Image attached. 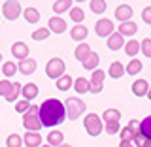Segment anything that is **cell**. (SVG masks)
Here are the masks:
<instances>
[{"mask_svg":"<svg viewBox=\"0 0 151 147\" xmlns=\"http://www.w3.org/2000/svg\"><path fill=\"white\" fill-rule=\"evenodd\" d=\"M21 91H23V85L21 83H13V91L6 96V100L8 102H15L17 98H19V94H21Z\"/></svg>","mask_w":151,"mask_h":147,"instance_id":"e575fe53","label":"cell"},{"mask_svg":"<svg viewBox=\"0 0 151 147\" xmlns=\"http://www.w3.org/2000/svg\"><path fill=\"white\" fill-rule=\"evenodd\" d=\"M121 47H125V38H123L119 32H113V34L108 38V49H111V51H119Z\"/></svg>","mask_w":151,"mask_h":147,"instance_id":"4fadbf2b","label":"cell"},{"mask_svg":"<svg viewBox=\"0 0 151 147\" xmlns=\"http://www.w3.org/2000/svg\"><path fill=\"white\" fill-rule=\"evenodd\" d=\"M145 141H147V138H145V136L140 132V134H136V136H134L132 143H134V147H144V145H145Z\"/></svg>","mask_w":151,"mask_h":147,"instance_id":"60d3db41","label":"cell"},{"mask_svg":"<svg viewBox=\"0 0 151 147\" xmlns=\"http://www.w3.org/2000/svg\"><path fill=\"white\" fill-rule=\"evenodd\" d=\"M144 147H151V140H147V141H145V145Z\"/></svg>","mask_w":151,"mask_h":147,"instance_id":"7dc6e473","label":"cell"},{"mask_svg":"<svg viewBox=\"0 0 151 147\" xmlns=\"http://www.w3.org/2000/svg\"><path fill=\"white\" fill-rule=\"evenodd\" d=\"M47 143L51 147H60L64 143V134L60 130H51L49 134H47Z\"/></svg>","mask_w":151,"mask_h":147,"instance_id":"ac0fdd59","label":"cell"},{"mask_svg":"<svg viewBox=\"0 0 151 147\" xmlns=\"http://www.w3.org/2000/svg\"><path fill=\"white\" fill-rule=\"evenodd\" d=\"M64 70H66V64H64L63 59H59V57L51 59L49 62L45 64V74H47V77L55 79V81H57L59 77H63V75H64Z\"/></svg>","mask_w":151,"mask_h":147,"instance_id":"277c9868","label":"cell"},{"mask_svg":"<svg viewBox=\"0 0 151 147\" xmlns=\"http://www.w3.org/2000/svg\"><path fill=\"white\" fill-rule=\"evenodd\" d=\"M12 91H13V83L9 81V79H2V81H0V96L6 98Z\"/></svg>","mask_w":151,"mask_h":147,"instance_id":"d6a6232c","label":"cell"},{"mask_svg":"<svg viewBox=\"0 0 151 147\" xmlns=\"http://www.w3.org/2000/svg\"><path fill=\"white\" fill-rule=\"evenodd\" d=\"M125 53L130 57V59H134L136 53H140V44H138V40H129L125 44Z\"/></svg>","mask_w":151,"mask_h":147,"instance_id":"484cf974","label":"cell"},{"mask_svg":"<svg viewBox=\"0 0 151 147\" xmlns=\"http://www.w3.org/2000/svg\"><path fill=\"white\" fill-rule=\"evenodd\" d=\"M125 72L130 74V75H136L138 72H142V62H140L138 59H132L130 62H129V66H125Z\"/></svg>","mask_w":151,"mask_h":147,"instance_id":"83f0119b","label":"cell"},{"mask_svg":"<svg viewBox=\"0 0 151 147\" xmlns=\"http://www.w3.org/2000/svg\"><path fill=\"white\" fill-rule=\"evenodd\" d=\"M0 62H2V53H0Z\"/></svg>","mask_w":151,"mask_h":147,"instance_id":"816d5d0a","label":"cell"},{"mask_svg":"<svg viewBox=\"0 0 151 147\" xmlns=\"http://www.w3.org/2000/svg\"><path fill=\"white\" fill-rule=\"evenodd\" d=\"M147 91H149V83L145 79H136L132 83V93L136 96H147Z\"/></svg>","mask_w":151,"mask_h":147,"instance_id":"2e32d148","label":"cell"},{"mask_svg":"<svg viewBox=\"0 0 151 147\" xmlns=\"http://www.w3.org/2000/svg\"><path fill=\"white\" fill-rule=\"evenodd\" d=\"M83 126H85V130H87L89 136H98L104 130L102 119L96 115V113H87L85 119H83Z\"/></svg>","mask_w":151,"mask_h":147,"instance_id":"3957f363","label":"cell"},{"mask_svg":"<svg viewBox=\"0 0 151 147\" xmlns=\"http://www.w3.org/2000/svg\"><path fill=\"white\" fill-rule=\"evenodd\" d=\"M6 145L8 147H21L23 145V136L19 134H9L6 138Z\"/></svg>","mask_w":151,"mask_h":147,"instance_id":"1f68e13d","label":"cell"},{"mask_svg":"<svg viewBox=\"0 0 151 147\" xmlns=\"http://www.w3.org/2000/svg\"><path fill=\"white\" fill-rule=\"evenodd\" d=\"M23 125H25V128L28 132H38L42 128V121L38 117V113H30V111H27L23 115Z\"/></svg>","mask_w":151,"mask_h":147,"instance_id":"8992f818","label":"cell"},{"mask_svg":"<svg viewBox=\"0 0 151 147\" xmlns=\"http://www.w3.org/2000/svg\"><path fill=\"white\" fill-rule=\"evenodd\" d=\"M142 21L147 23V25H151V6L142 9Z\"/></svg>","mask_w":151,"mask_h":147,"instance_id":"7bdbcfd3","label":"cell"},{"mask_svg":"<svg viewBox=\"0 0 151 147\" xmlns=\"http://www.w3.org/2000/svg\"><path fill=\"white\" fill-rule=\"evenodd\" d=\"M28 108H30V102H28V100H19V102L15 104V110H17L19 113H23V115L28 111Z\"/></svg>","mask_w":151,"mask_h":147,"instance_id":"ab89813d","label":"cell"},{"mask_svg":"<svg viewBox=\"0 0 151 147\" xmlns=\"http://www.w3.org/2000/svg\"><path fill=\"white\" fill-rule=\"evenodd\" d=\"M147 98L151 100V85H149V91H147Z\"/></svg>","mask_w":151,"mask_h":147,"instance_id":"c3c4849f","label":"cell"},{"mask_svg":"<svg viewBox=\"0 0 151 147\" xmlns=\"http://www.w3.org/2000/svg\"><path fill=\"white\" fill-rule=\"evenodd\" d=\"M36 60L34 59H25V60H21V62L17 64V70L21 72L23 75H30V74H34L36 72Z\"/></svg>","mask_w":151,"mask_h":147,"instance_id":"7c38bea8","label":"cell"},{"mask_svg":"<svg viewBox=\"0 0 151 147\" xmlns=\"http://www.w3.org/2000/svg\"><path fill=\"white\" fill-rule=\"evenodd\" d=\"M23 143L27 147H42V136L38 132H27L23 136Z\"/></svg>","mask_w":151,"mask_h":147,"instance_id":"5bb4252c","label":"cell"},{"mask_svg":"<svg viewBox=\"0 0 151 147\" xmlns=\"http://www.w3.org/2000/svg\"><path fill=\"white\" fill-rule=\"evenodd\" d=\"M91 11L93 13H104L106 11V8H108V4L104 2V0H91Z\"/></svg>","mask_w":151,"mask_h":147,"instance_id":"4dcf8cb0","label":"cell"},{"mask_svg":"<svg viewBox=\"0 0 151 147\" xmlns=\"http://www.w3.org/2000/svg\"><path fill=\"white\" fill-rule=\"evenodd\" d=\"M91 55V47H89L87 44H79L78 47H76V51H74V57H76V60H79V62H83L87 57Z\"/></svg>","mask_w":151,"mask_h":147,"instance_id":"44dd1931","label":"cell"},{"mask_svg":"<svg viewBox=\"0 0 151 147\" xmlns=\"http://www.w3.org/2000/svg\"><path fill=\"white\" fill-rule=\"evenodd\" d=\"M119 147H134V143H132V141H121Z\"/></svg>","mask_w":151,"mask_h":147,"instance_id":"bcb514c9","label":"cell"},{"mask_svg":"<svg viewBox=\"0 0 151 147\" xmlns=\"http://www.w3.org/2000/svg\"><path fill=\"white\" fill-rule=\"evenodd\" d=\"M119 119H121V111L113 110V108H111V110H106L104 115H102V121L106 123V125H108V123H119Z\"/></svg>","mask_w":151,"mask_h":147,"instance_id":"603a6c76","label":"cell"},{"mask_svg":"<svg viewBox=\"0 0 151 147\" xmlns=\"http://www.w3.org/2000/svg\"><path fill=\"white\" fill-rule=\"evenodd\" d=\"M87 27H83V25H76L72 30H70V38H72L74 42H79V44H83V40L87 38Z\"/></svg>","mask_w":151,"mask_h":147,"instance_id":"9a60e30c","label":"cell"},{"mask_svg":"<svg viewBox=\"0 0 151 147\" xmlns=\"http://www.w3.org/2000/svg\"><path fill=\"white\" fill-rule=\"evenodd\" d=\"M23 17H25L27 23L34 25V23L40 21V11H38L36 8H25V11H23Z\"/></svg>","mask_w":151,"mask_h":147,"instance_id":"7402d4cb","label":"cell"},{"mask_svg":"<svg viewBox=\"0 0 151 147\" xmlns=\"http://www.w3.org/2000/svg\"><path fill=\"white\" fill-rule=\"evenodd\" d=\"M117 32H119L123 38H130V36H134L136 32H138V27H136V23H132V21L119 23V28H117Z\"/></svg>","mask_w":151,"mask_h":147,"instance_id":"8fae6325","label":"cell"},{"mask_svg":"<svg viewBox=\"0 0 151 147\" xmlns=\"http://www.w3.org/2000/svg\"><path fill=\"white\" fill-rule=\"evenodd\" d=\"M102 89H104V85L89 81V93H93V94H98V93H102Z\"/></svg>","mask_w":151,"mask_h":147,"instance_id":"ee69618b","label":"cell"},{"mask_svg":"<svg viewBox=\"0 0 151 147\" xmlns=\"http://www.w3.org/2000/svg\"><path fill=\"white\" fill-rule=\"evenodd\" d=\"M2 15L6 17L8 21H15V19L21 15V4H19V2H13V0L4 2V6H2Z\"/></svg>","mask_w":151,"mask_h":147,"instance_id":"5b68a950","label":"cell"},{"mask_svg":"<svg viewBox=\"0 0 151 147\" xmlns=\"http://www.w3.org/2000/svg\"><path fill=\"white\" fill-rule=\"evenodd\" d=\"M74 89H76V93L78 94H85V93H89V79H85V77H78L74 81Z\"/></svg>","mask_w":151,"mask_h":147,"instance_id":"4316f807","label":"cell"},{"mask_svg":"<svg viewBox=\"0 0 151 147\" xmlns=\"http://www.w3.org/2000/svg\"><path fill=\"white\" fill-rule=\"evenodd\" d=\"M127 126H129V128H130L132 132H134V136H136V134H140V132H142V130H140V123H138V121H134V119H130V121H129V125H127Z\"/></svg>","mask_w":151,"mask_h":147,"instance_id":"f6af8a7d","label":"cell"},{"mask_svg":"<svg viewBox=\"0 0 151 147\" xmlns=\"http://www.w3.org/2000/svg\"><path fill=\"white\" fill-rule=\"evenodd\" d=\"M55 85H57V89H59V91H63V93H64V91H68V89H72V87H74V79L70 77V75H66V74H64L63 77L57 79V83H55Z\"/></svg>","mask_w":151,"mask_h":147,"instance_id":"d4e9b609","label":"cell"},{"mask_svg":"<svg viewBox=\"0 0 151 147\" xmlns=\"http://www.w3.org/2000/svg\"><path fill=\"white\" fill-rule=\"evenodd\" d=\"M98 62H100V57L94 53V51H91V55H89L87 59L81 62V66H83L85 70H93V72H94V70L98 68Z\"/></svg>","mask_w":151,"mask_h":147,"instance_id":"ffe728a7","label":"cell"},{"mask_svg":"<svg viewBox=\"0 0 151 147\" xmlns=\"http://www.w3.org/2000/svg\"><path fill=\"white\" fill-rule=\"evenodd\" d=\"M42 147H51V145H49V143H47V145H42Z\"/></svg>","mask_w":151,"mask_h":147,"instance_id":"f907efd6","label":"cell"},{"mask_svg":"<svg viewBox=\"0 0 151 147\" xmlns=\"http://www.w3.org/2000/svg\"><path fill=\"white\" fill-rule=\"evenodd\" d=\"M121 141H132L134 140V132H132L129 126H125V128H121Z\"/></svg>","mask_w":151,"mask_h":147,"instance_id":"f35d334b","label":"cell"},{"mask_svg":"<svg viewBox=\"0 0 151 147\" xmlns=\"http://www.w3.org/2000/svg\"><path fill=\"white\" fill-rule=\"evenodd\" d=\"M74 4L70 2V0H57V2L53 4V11L57 13V15H60V13L68 11V9H72Z\"/></svg>","mask_w":151,"mask_h":147,"instance_id":"cb8c5ba5","label":"cell"},{"mask_svg":"<svg viewBox=\"0 0 151 147\" xmlns=\"http://www.w3.org/2000/svg\"><path fill=\"white\" fill-rule=\"evenodd\" d=\"M140 51L145 57H149V59H151V38H145V40L140 44Z\"/></svg>","mask_w":151,"mask_h":147,"instance_id":"74e56055","label":"cell"},{"mask_svg":"<svg viewBox=\"0 0 151 147\" xmlns=\"http://www.w3.org/2000/svg\"><path fill=\"white\" fill-rule=\"evenodd\" d=\"M85 102L81 98H66L64 102V110H66V119L70 121H76L78 117H81V113H85Z\"/></svg>","mask_w":151,"mask_h":147,"instance_id":"7a4b0ae2","label":"cell"},{"mask_svg":"<svg viewBox=\"0 0 151 147\" xmlns=\"http://www.w3.org/2000/svg\"><path fill=\"white\" fill-rule=\"evenodd\" d=\"M149 38H151V36H149Z\"/></svg>","mask_w":151,"mask_h":147,"instance_id":"f5cc1de1","label":"cell"},{"mask_svg":"<svg viewBox=\"0 0 151 147\" xmlns=\"http://www.w3.org/2000/svg\"><path fill=\"white\" fill-rule=\"evenodd\" d=\"M49 38V28H38V30L32 32V40H36V42H42V40H47Z\"/></svg>","mask_w":151,"mask_h":147,"instance_id":"836d02e7","label":"cell"},{"mask_svg":"<svg viewBox=\"0 0 151 147\" xmlns=\"http://www.w3.org/2000/svg\"><path fill=\"white\" fill-rule=\"evenodd\" d=\"M38 117H40V121H42V126H47V128L60 125V123L66 119L64 104L60 100H55V98H47L40 106Z\"/></svg>","mask_w":151,"mask_h":147,"instance_id":"6da1fadb","label":"cell"},{"mask_svg":"<svg viewBox=\"0 0 151 147\" xmlns=\"http://www.w3.org/2000/svg\"><path fill=\"white\" fill-rule=\"evenodd\" d=\"M12 55L15 57L19 62L28 59V45L25 44V42H15V44L12 45Z\"/></svg>","mask_w":151,"mask_h":147,"instance_id":"ba28073f","label":"cell"},{"mask_svg":"<svg viewBox=\"0 0 151 147\" xmlns=\"http://www.w3.org/2000/svg\"><path fill=\"white\" fill-rule=\"evenodd\" d=\"M47 28H49V32H55V34H63V32L66 30V21L63 17L55 15L49 19V25H47Z\"/></svg>","mask_w":151,"mask_h":147,"instance_id":"9c48e42d","label":"cell"},{"mask_svg":"<svg viewBox=\"0 0 151 147\" xmlns=\"http://www.w3.org/2000/svg\"><path fill=\"white\" fill-rule=\"evenodd\" d=\"M2 72H4V75H6V77H12V75H15V72H17L15 62H4Z\"/></svg>","mask_w":151,"mask_h":147,"instance_id":"d590c367","label":"cell"},{"mask_svg":"<svg viewBox=\"0 0 151 147\" xmlns=\"http://www.w3.org/2000/svg\"><path fill=\"white\" fill-rule=\"evenodd\" d=\"M140 130H142V134H144L147 140H151V115H147L144 121L140 123Z\"/></svg>","mask_w":151,"mask_h":147,"instance_id":"f546056e","label":"cell"},{"mask_svg":"<svg viewBox=\"0 0 151 147\" xmlns=\"http://www.w3.org/2000/svg\"><path fill=\"white\" fill-rule=\"evenodd\" d=\"M60 147H72V145H68V143H63V145H60Z\"/></svg>","mask_w":151,"mask_h":147,"instance_id":"681fc988","label":"cell"},{"mask_svg":"<svg viewBox=\"0 0 151 147\" xmlns=\"http://www.w3.org/2000/svg\"><path fill=\"white\" fill-rule=\"evenodd\" d=\"M70 19L76 23V25H81V21L85 19V13L81 8H72L70 9Z\"/></svg>","mask_w":151,"mask_h":147,"instance_id":"f1b7e54d","label":"cell"},{"mask_svg":"<svg viewBox=\"0 0 151 147\" xmlns=\"http://www.w3.org/2000/svg\"><path fill=\"white\" fill-rule=\"evenodd\" d=\"M125 66H123L119 60H115V62L110 64V70H108V75H110L111 79H121L123 75H125Z\"/></svg>","mask_w":151,"mask_h":147,"instance_id":"e0dca14e","label":"cell"},{"mask_svg":"<svg viewBox=\"0 0 151 147\" xmlns=\"http://www.w3.org/2000/svg\"><path fill=\"white\" fill-rule=\"evenodd\" d=\"M21 94H23V100H28V102H30L32 98L38 96V85H36V83H27V85H23Z\"/></svg>","mask_w":151,"mask_h":147,"instance_id":"d6986e66","label":"cell"},{"mask_svg":"<svg viewBox=\"0 0 151 147\" xmlns=\"http://www.w3.org/2000/svg\"><path fill=\"white\" fill-rule=\"evenodd\" d=\"M130 17H132V8L129 4H119V6L115 8V19L117 21L127 23V21H130Z\"/></svg>","mask_w":151,"mask_h":147,"instance_id":"30bf717a","label":"cell"},{"mask_svg":"<svg viewBox=\"0 0 151 147\" xmlns=\"http://www.w3.org/2000/svg\"><path fill=\"white\" fill-rule=\"evenodd\" d=\"M94 32L100 38H110L113 34V23L110 19H98L96 25H94Z\"/></svg>","mask_w":151,"mask_h":147,"instance_id":"52a82bcc","label":"cell"},{"mask_svg":"<svg viewBox=\"0 0 151 147\" xmlns=\"http://www.w3.org/2000/svg\"><path fill=\"white\" fill-rule=\"evenodd\" d=\"M104 79H106V72L104 70H94L93 72V75H91V81L93 83H100V85H104Z\"/></svg>","mask_w":151,"mask_h":147,"instance_id":"8d00e7d4","label":"cell"},{"mask_svg":"<svg viewBox=\"0 0 151 147\" xmlns=\"http://www.w3.org/2000/svg\"><path fill=\"white\" fill-rule=\"evenodd\" d=\"M106 132H108V134H117V132H121V125H119V123H108V125H106Z\"/></svg>","mask_w":151,"mask_h":147,"instance_id":"b9f144b4","label":"cell"}]
</instances>
